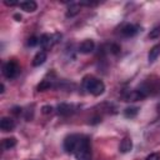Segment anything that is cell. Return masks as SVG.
Returning a JSON list of instances; mask_svg holds the SVG:
<instances>
[{
  "label": "cell",
  "instance_id": "1",
  "mask_svg": "<svg viewBox=\"0 0 160 160\" xmlns=\"http://www.w3.org/2000/svg\"><path fill=\"white\" fill-rule=\"evenodd\" d=\"M74 154H75L76 160H90L91 159L90 141L88 138H80L79 144H78Z\"/></svg>",
  "mask_w": 160,
  "mask_h": 160
},
{
  "label": "cell",
  "instance_id": "2",
  "mask_svg": "<svg viewBox=\"0 0 160 160\" xmlns=\"http://www.w3.org/2000/svg\"><path fill=\"white\" fill-rule=\"evenodd\" d=\"M84 86H85V89H86L90 94H92V95H95V96L101 95V94L104 92V90H105L104 82H102L101 80H99V79L92 78V76L86 78V79L84 80Z\"/></svg>",
  "mask_w": 160,
  "mask_h": 160
},
{
  "label": "cell",
  "instance_id": "3",
  "mask_svg": "<svg viewBox=\"0 0 160 160\" xmlns=\"http://www.w3.org/2000/svg\"><path fill=\"white\" fill-rule=\"evenodd\" d=\"M19 70H20V68L15 61H8L2 66V74L8 79H14L19 74Z\"/></svg>",
  "mask_w": 160,
  "mask_h": 160
},
{
  "label": "cell",
  "instance_id": "4",
  "mask_svg": "<svg viewBox=\"0 0 160 160\" xmlns=\"http://www.w3.org/2000/svg\"><path fill=\"white\" fill-rule=\"evenodd\" d=\"M81 136L79 135H69L65 140H64V149L66 152H75V149L79 144Z\"/></svg>",
  "mask_w": 160,
  "mask_h": 160
},
{
  "label": "cell",
  "instance_id": "5",
  "mask_svg": "<svg viewBox=\"0 0 160 160\" xmlns=\"http://www.w3.org/2000/svg\"><path fill=\"white\" fill-rule=\"evenodd\" d=\"M58 39H59V34H55V35L44 34V35L40 36L39 44H40L44 49H50V48H52V45L58 41Z\"/></svg>",
  "mask_w": 160,
  "mask_h": 160
},
{
  "label": "cell",
  "instance_id": "6",
  "mask_svg": "<svg viewBox=\"0 0 160 160\" xmlns=\"http://www.w3.org/2000/svg\"><path fill=\"white\" fill-rule=\"evenodd\" d=\"M94 49H95V42L92 40H90V39L84 40L79 45V51L82 52V54H90V52L94 51Z\"/></svg>",
  "mask_w": 160,
  "mask_h": 160
},
{
  "label": "cell",
  "instance_id": "7",
  "mask_svg": "<svg viewBox=\"0 0 160 160\" xmlns=\"http://www.w3.org/2000/svg\"><path fill=\"white\" fill-rule=\"evenodd\" d=\"M148 95V92H145L144 90L139 89V90H132L130 91L128 95H126V101H136V100H140L142 98H145Z\"/></svg>",
  "mask_w": 160,
  "mask_h": 160
},
{
  "label": "cell",
  "instance_id": "8",
  "mask_svg": "<svg viewBox=\"0 0 160 160\" xmlns=\"http://www.w3.org/2000/svg\"><path fill=\"white\" fill-rule=\"evenodd\" d=\"M15 128V121L11 118H2L0 121V129L2 131H11Z\"/></svg>",
  "mask_w": 160,
  "mask_h": 160
},
{
  "label": "cell",
  "instance_id": "9",
  "mask_svg": "<svg viewBox=\"0 0 160 160\" xmlns=\"http://www.w3.org/2000/svg\"><path fill=\"white\" fill-rule=\"evenodd\" d=\"M139 31V28L135 26V25H131V24H128L125 25L122 29H121V34L126 38H130V36H134L135 34H138Z\"/></svg>",
  "mask_w": 160,
  "mask_h": 160
},
{
  "label": "cell",
  "instance_id": "10",
  "mask_svg": "<svg viewBox=\"0 0 160 160\" xmlns=\"http://www.w3.org/2000/svg\"><path fill=\"white\" fill-rule=\"evenodd\" d=\"M19 6H20L24 11H26V12H32V11H35V10L38 9V4H36L35 1H32V0L22 1V2L19 4Z\"/></svg>",
  "mask_w": 160,
  "mask_h": 160
},
{
  "label": "cell",
  "instance_id": "11",
  "mask_svg": "<svg viewBox=\"0 0 160 160\" xmlns=\"http://www.w3.org/2000/svg\"><path fill=\"white\" fill-rule=\"evenodd\" d=\"M46 51H44V50H41V51H38L36 52V55L34 56V59H32V65L34 66H40V65H42L44 62H45V60H46Z\"/></svg>",
  "mask_w": 160,
  "mask_h": 160
},
{
  "label": "cell",
  "instance_id": "12",
  "mask_svg": "<svg viewBox=\"0 0 160 160\" xmlns=\"http://www.w3.org/2000/svg\"><path fill=\"white\" fill-rule=\"evenodd\" d=\"M120 151L121 152H129L131 149H132V141L130 138H124L120 142V146H119Z\"/></svg>",
  "mask_w": 160,
  "mask_h": 160
},
{
  "label": "cell",
  "instance_id": "13",
  "mask_svg": "<svg viewBox=\"0 0 160 160\" xmlns=\"http://www.w3.org/2000/svg\"><path fill=\"white\" fill-rule=\"evenodd\" d=\"M159 55H160V42L156 44V45H154V46L150 49L149 55H148V59H149L150 62H152V61H155V60L158 59Z\"/></svg>",
  "mask_w": 160,
  "mask_h": 160
},
{
  "label": "cell",
  "instance_id": "14",
  "mask_svg": "<svg viewBox=\"0 0 160 160\" xmlns=\"http://www.w3.org/2000/svg\"><path fill=\"white\" fill-rule=\"evenodd\" d=\"M1 145H2L4 150H10V149H12L16 145V139L15 138H6V139L2 140Z\"/></svg>",
  "mask_w": 160,
  "mask_h": 160
},
{
  "label": "cell",
  "instance_id": "15",
  "mask_svg": "<svg viewBox=\"0 0 160 160\" xmlns=\"http://www.w3.org/2000/svg\"><path fill=\"white\" fill-rule=\"evenodd\" d=\"M58 111L60 115H69L72 112V106L69 104H60L58 106Z\"/></svg>",
  "mask_w": 160,
  "mask_h": 160
},
{
  "label": "cell",
  "instance_id": "16",
  "mask_svg": "<svg viewBox=\"0 0 160 160\" xmlns=\"http://www.w3.org/2000/svg\"><path fill=\"white\" fill-rule=\"evenodd\" d=\"M138 111H139V108H136V106H130V108H126V109L124 110V115H125L126 118H134V116H136Z\"/></svg>",
  "mask_w": 160,
  "mask_h": 160
},
{
  "label": "cell",
  "instance_id": "17",
  "mask_svg": "<svg viewBox=\"0 0 160 160\" xmlns=\"http://www.w3.org/2000/svg\"><path fill=\"white\" fill-rule=\"evenodd\" d=\"M50 88H51V82L48 81V80H42V81L38 85V90H39V91H45V90H48V89H50Z\"/></svg>",
  "mask_w": 160,
  "mask_h": 160
},
{
  "label": "cell",
  "instance_id": "18",
  "mask_svg": "<svg viewBox=\"0 0 160 160\" xmlns=\"http://www.w3.org/2000/svg\"><path fill=\"white\" fill-rule=\"evenodd\" d=\"M80 11V8H79V5H71L70 6V9H69V11L66 12V16H74V15H76L78 12Z\"/></svg>",
  "mask_w": 160,
  "mask_h": 160
},
{
  "label": "cell",
  "instance_id": "19",
  "mask_svg": "<svg viewBox=\"0 0 160 160\" xmlns=\"http://www.w3.org/2000/svg\"><path fill=\"white\" fill-rule=\"evenodd\" d=\"M160 35V26H158V28H155L154 30H151V32L149 34V38L150 39H155V38H158Z\"/></svg>",
  "mask_w": 160,
  "mask_h": 160
},
{
  "label": "cell",
  "instance_id": "20",
  "mask_svg": "<svg viewBox=\"0 0 160 160\" xmlns=\"http://www.w3.org/2000/svg\"><path fill=\"white\" fill-rule=\"evenodd\" d=\"M39 44V39L36 38V36H31L29 40H28V45L29 46H35V45H38Z\"/></svg>",
  "mask_w": 160,
  "mask_h": 160
},
{
  "label": "cell",
  "instance_id": "21",
  "mask_svg": "<svg viewBox=\"0 0 160 160\" xmlns=\"http://www.w3.org/2000/svg\"><path fill=\"white\" fill-rule=\"evenodd\" d=\"M41 112H42V114H45V115L51 114V112H52V106H50V105H45V106H42Z\"/></svg>",
  "mask_w": 160,
  "mask_h": 160
},
{
  "label": "cell",
  "instance_id": "22",
  "mask_svg": "<svg viewBox=\"0 0 160 160\" xmlns=\"http://www.w3.org/2000/svg\"><path fill=\"white\" fill-rule=\"evenodd\" d=\"M145 160H160V155H159L158 152H152V154H150L149 156H146Z\"/></svg>",
  "mask_w": 160,
  "mask_h": 160
},
{
  "label": "cell",
  "instance_id": "23",
  "mask_svg": "<svg viewBox=\"0 0 160 160\" xmlns=\"http://www.w3.org/2000/svg\"><path fill=\"white\" fill-rule=\"evenodd\" d=\"M4 2H5V5H8V6H14V5L18 4L16 1H9V0H5Z\"/></svg>",
  "mask_w": 160,
  "mask_h": 160
},
{
  "label": "cell",
  "instance_id": "24",
  "mask_svg": "<svg viewBox=\"0 0 160 160\" xmlns=\"http://www.w3.org/2000/svg\"><path fill=\"white\" fill-rule=\"evenodd\" d=\"M14 18H15L18 21H20V20H21V15H19V14H15V15H14Z\"/></svg>",
  "mask_w": 160,
  "mask_h": 160
},
{
  "label": "cell",
  "instance_id": "25",
  "mask_svg": "<svg viewBox=\"0 0 160 160\" xmlns=\"http://www.w3.org/2000/svg\"><path fill=\"white\" fill-rule=\"evenodd\" d=\"M4 89H5V86H4V84H1V85H0V92H1V94L4 92Z\"/></svg>",
  "mask_w": 160,
  "mask_h": 160
}]
</instances>
